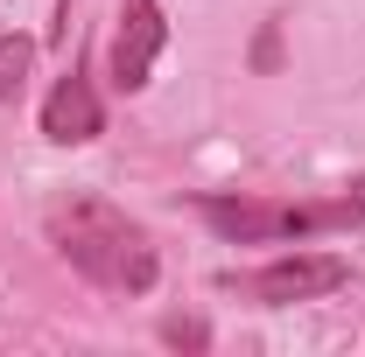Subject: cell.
<instances>
[{
	"label": "cell",
	"mask_w": 365,
	"mask_h": 357,
	"mask_svg": "<svg viewBox=\"0 0 365 357\" xmlns=\"http://www.w3.org/2000/svg\"><path fill=\"white\" fill-rule=\"evenodd\" d=\"M351 280V260L344 252H288V260H274L260 273H225L232 294H246V302H260V309H288V302H323V294H337Z\"/></svg>",
	"instance_id": "3957f363"
},
{
	"label": "cell",
	"mask_w": 365,
	"mask_h": 357,
	"mask_svg": "<svg viewBox=\"0 0 365 357\" xmlns=\"http://www.w3.org/2000/svg\"><path fill=\"white\" fill-rule=\"evenodd\" d=\"M197 218L218 224L232 245H267V238H317L365 224V196H323V203H260V196H197Z\"/></svg>",
	"instance_id": "7a4b0ae2"
},
{
	"label": "cell",
	"mask_w": 365,
	"mask_h": 357,
	"mask_svg": "<svg viewBox=\"0 0 365 357\" xmlns=\"http://www.w3.org/2000/svg\"><path fill=\"white\" fill-rule=\"evenodd\" d=\"M49 245L71 260V267L85 273L91 287H113V294H148L155 287V245H148V231H140L120 203H106V196H71V203H49Z\"/></svg>",
	"instance_id": "6da1fadb"
},
{
	"label": "cell",
	"mask_w": 365,
	"mask_h": 357,
	"mask_svg": "<svg viewBox=\"0 0 365 357\" xmlns=\"http://www.w3.org/2000/svg\"><path fill=\"white\" fill-rule=\"evenodd\" d=\"M29 63H36V43H29V36H0V105H7V98H21Z\"/></svg>",
	"instance_id": "8992f818"
},
{
	"label": "cell",
	"mask_w": 365,
	"mask_h": 357,
	"mask_svg": "<svg viewBox=\"0 0 365 357\" xmlns=\"http://www.w3.org/2000/svg\"><path fill=\"white\" fill-rule=\"evenodd\" d=\"M43 134L56 147H78V140H98L106 134V105H98V85L85 70H63L43 98Z\"/></svg>",
	"instance_id": "5b68a950"
},
{
	"label": "cell",
	"mask_w": 365,
	"mask_h": 357,
	"mask_svg": "<svg viewBox=\"0 0 365 357\" xmlns=\"http://www.w3.org/2000/svg\"><path fill=\"white\" fill-rule=\"evenodd\" d=\"M162 343H176V351H204L211 329H204L197 315H169V322H162Z\"/></svg>",
	"instance_id": "52a82bcc"
},
{
	"label": "cell",
	"mask_w": 365,
	"mask_h": 357,
	"mask_svg": "<svg viewBox=\"0 0 365 357\" xmlns=\"http://www.w3.org/2000/svg\"><path fill=\"white\" fill-rule=\"evenodd\" d=\"M169 43V14L162 0H120V28H113V85L120 91H140L155 56Z\"/></svg>",
	"instance_id": "277c9868"
},
{
	"label": "cell",
	"mask_w": 365,
	"mask_h": 357,
	"mask_svg": "<svg viewBox=\"0 0 365 357\" xmlns=\"http://www.w3.org/2000/svg\"><path fill=\"white\" fill-rule=\"evenodd\" d=\"M274 56H281V36L267 28V36H260V49H253V63H260V70H274Z\"/></svg>",
	"instance_id": "ba28073f"
}]
</instances>
